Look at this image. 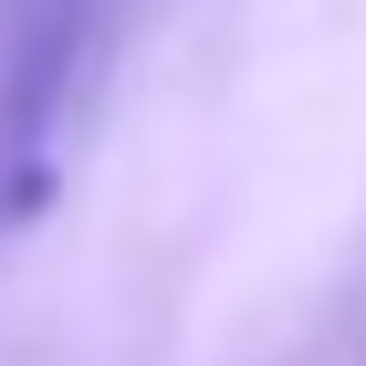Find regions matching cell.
<instances>
[{
  "instance_id": "1",
  "label": "cell",
  "mask_w": 366,
  "mask_h": 366,
  "mask_svg": "<svg viewBox=\"0 0 366 366\" xmlns=\"http://www.w3.org/2000/svg\"><path fill=\"white\" fill-rule=\"evenodd\" d=\"M115 0H11L0 31V262L21 252L74 157V115H84L94 53H105Z\"/></svg>"
}]
</instances>
